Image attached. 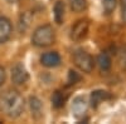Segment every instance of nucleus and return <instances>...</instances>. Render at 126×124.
Returning <instances> with one entry per match:
<instances>
[{"label":"nucleus","mask_w":126,"mask_h":124,"mask_svg":"<svg viewBox=\"0 0 126 124\" xmlns=\"http://www.w3.org/2000/svg\"><path fill=\"white\" fill-rule=\"evenodd\" d=\"M116 4H117V0H102L103 10L106 14H111L116 8Z\"/></svg>","instance_id":"2eb2a0df"},{"label":"nucleus","mask_w":126,"mask_h":124,"mask_svg":"<svg viewBox=\"0 0 126 124\" xmlns=\"http://www.w3.org/2000/svg\"><path fill=\"white\" fill-rule=\"evenodd\" d=\"M121 18L122 22L126 24V0H121Z\"/></svg>","instance_id":"f3484780"},{"label":"nucleus","mask_w":126,"mask_h":124,"mask_svg":"<svg viewBox=\"0 0 126 124\" xmlns=\"http://www.w3.org/2000/svg\"><path fill=\"white\" fill-rule=\"evenodd\" d=\"M12 33H13L12 22L5 16H0V45L5 44L10 39Z\"/></svg>","instance_id":"6e6552de"},{"label":"nucleus","mask_w":126,"mask_h":124,"mask_svg":"<svg viewBox=\"0 0 126 124\" xmlns=\"http://www.w3.org/2000/svg\"><path fill=\"white\" fill-rule=\"evenodd\" d=\"M29 108H30V113H32V117L34 119L39 120L43 117V104H42V100L35 97V95H32L29 97Z\"/></svg>","instance_id":"1a4fd4ad"},{"label":"nucleus","mask_w":126,"mask_h":124,"mask_svg":"<svg viewBox=\"0 0 126 124\" xmlns=\"http://www.w3.org/2000/svg\"><path fill=\"white\" fill-rule=\"evenodd\" d=\"M61 55L57 51H47L40 55V64L46 68H57L61 65Z\"/></svg>","instance_id":"0eeeda50"},{"label":"nucleus","mask_w":126,"mask_h":124,"mask_svg":"<svg viewBox=\"0 0 126 124\" xmlns=\"http://www.w3.org/2000/svg\"><path fill=\"white\" fill-rule=\"evenodd\" d=\"M90 99H91V101H90L91 105L93 108H97L102 101L110 99V94H109V91H105V90H94L91 93Z\"/></svg>","instance_id":"9d476101"},{"label":"nucleus","mask_w":126,"mask_h":124,"mask_svg":"<svg viewBox=\"0 0 126 124\" xmlns=\"http://www.w3.org/2000/svg\"><path fill=\"white\" fill-rule=\"evenodd\" d=\"M111 63H112V61H111V58L109 56L107 53H101V54L97 56V64H98V67H100V69H101L102 71L110 70Z\"/></svg>","instance_id":"f8f14e48"},{"label":"nucleus","mask_w":126,"mask_h":124,"mask_svg":"<svg viewBox=\"0 0 126 124\" xmlns=\"http://www.w3.org/2000/svg\"><path fill=\"white\" fill-rule=\"evenodd\" d=\"M24 110V99L15 89H6L0 94V112L8 118H18Z\"/></svg>","instance_id":"f257e3e1"},{"label":"nucleus","mask_w":126,"mask_h":124,"mask_svg":"<svg viewBox=\"0 0 126 124\" xmlns=\"http://www.w3.org/2000/svg\"><path fill=\"white\" fill-rule=\"evenodd\" d=\"M81 79V77L73 70H69V74H68V83L69 84H76V83Z\"/></svg>","instance_id":"dca6fc26"},{"label":"nucleus","mask_w":126,"mask_h":124,"mask_svg":"<svg viewBox=\"0 0 126 124\" xmlns=\"http://www.w3.org/2000/svg\"><path fill=\"white\" fill-rule=\"evenodd\" d=\"M73 63L83 73H91L94 68V61L93 58L90 55V53H87L83 49H77L75 50V53L72 55Z\"/></svg>","instance_id":"7ed1b4c3"},{"label":"nucleus","mask_w":126,"mask_h":124,"mask_svg":"<svg viewBox=\"0 0 126 124\" xmlns=\"http://www.w3.org/2000/svg\"><path fill=\"white\" fill-rule=\"evenodd\" d=\"M90 23L87 19H79L71 29V39L73 41H81L87 36Z\"/></svg>","instance_id":"20e7f679"},{"label":"nucleus","mask_w":126,"mask_h":124,"mask_svg":"<svg viewBox=\"0 0 126 124\" xmlns=\"http://www.w3.org/2000/svg\"><path fill=\"white\" fill-rule=\"evenodd\" d=\"M56 40V32L52 25L44 24L38 26L33 35H32V43L38 48H46L54 43Z\"/></svg>","instance_id":"f03ea898"},{"label":"nucleus","mask_w":126,"mask_h":124,"mask_svg":"<svg viewBox=\"0 0 126 124\" xmlns=\"http://www.w3.org/2000/svg\"><path fill=\"white\" fill-rule=\"evenodd\" d=\"M29 74L28 70L22 63H16L12 67V81L15 85H23L28 81Z\"/></svg>","instance_id":"39448f33"},{"label":"nucleus","mask_w":126,"mask_h":124,"mask_svg":"<svg viewBox=\"0 0 126 124\" xmlns=\"http://www.w3.org/2000/svg\"><path fill=\"white\" fill-rule=\"evenodd\" d=\"M87 108H88V103L86 100L85 97H76L72 101V114L76 118H82L83 115L87 113Z\"/></svg>","instance_id":"423d86ee"},{"label":"nucleus","mask_w":126,"mask_h":124,"mask_svg":"<svg viewBox=\"0 0 126 124\" xmlns=\"http://www.w3.org/2000/svg\"><path fill=\"white\" fill-rule=\"evenodd\" d=\"M53 13H54V20L57 24H62L63 19H64V3L63 1H57L54 8H53Z\"/></svg>","instance_id":"9b49d317"},{"label":"nucleus","mask_w":126,"mask_h":124,"mask_svg":"<svg viewBox=\"0 0 126 124\" xmlns=\"http://www.w3.org/2000/svg\"><path fill=\"white\" fill-rule=\"evenodd\" d=\"M5 79H6V73H5V69L0 65V87H1L4 83H5Z\"/></svg>","instance_id":"a211bd4d"},{"label":"nucleus","mask_w":126,"mask_h":124,"mask_svg":"<svg viewBox=\"0 0 126 124\" xmlns=\"http://www.w3.org/2000/svg\"><path fill=\"white\" fill-rule=\"evenodd\" d=\"M50 100H52V105H53L54 108H61V107H63V104H64L66 98H64V95H63V93L61 90H56L53 93V95H52Z\"/></svg>","instance_id":"4468645a"},{"label":"nucleus","mask_w":126,"mask_h":124,"mask_svg":"<svg viewBox=\"0 0 126 124\" xmlns=\"http://www.w3.org/2000/svg\"><path fill=\"white\" fill-rule=\"evenodd\" d=\"M69 6L75 13H82L87 9V0H68Z\"/></svg>","instance_id":"ddd939ff"}]
</instances>
